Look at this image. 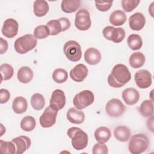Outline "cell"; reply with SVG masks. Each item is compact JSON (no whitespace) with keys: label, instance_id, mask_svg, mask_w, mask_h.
Masks as SVG:
<instances>
[{"label":"cell","instance_id":"cell-1","mask_svg":"<svg viewBox=\"0 0 154 154\" xmlns=\"http://www.w3.org/2000/svg\"><path fill=\"white\" fill-rule=\"evenodd\" d=\"M131 79V73L127 66L123 64L115 65L108 76V84L114 88L124 86Z\"/></svg>","mask_w":154,"mask_h":154},{"label":"cell","instance_id":"cell-2","mask_svg":"<svg viewBox=\"0 0 154 154\" xmlns=\"http://www.w3.org/2000/svg\"><path fill=\"white\" fill-rule=\"evenodd\" d=\"M68 137L71 138L73 147L76 150L84 149L88 145V137L85 132L78 127L70 128L67 132Z\"/></svg>","mask_w":154,"mask_h":154},{"label":"cell","instance_id":"cell-3","mask_svg":"<svg viewBox=\"0 0 154 154\" xmlns=\"http://www.w3.org/2000/svg\"><path fill=\"white\" fill-rule=\"evenodd\" d=\"M149 140L144 134L134 135L129 141L128 149L132 154H140L145 152L149 147Z\"/></svg>","mask_w":154,"mask_h":154},{"label":"cell","instance_id":"cell-4","mask_svg":"<svg viewBox=\"0 0 154 154\" xmlns=\"http://www.w3.org/2000/svg\"><path fill=\"white\" fill-rule=\"evenodd\" d=\"M37 40L34 35L28 34L17 38L14 42L15 51L20 54H24L32 50L37 45Z\"/></svg>","mask_w":154,"mask_h":154},{"label":"cell","instance_id":"cell-5","mask_svg":"<svg viewBox=\"0 0 154 154\" xmlns=\"http://www.w3.org/2000/svg\"><path fill=\"white\" fill-rule=\"evenodd\" d=\"M63 52L67 59L73 62H76L82 57V51L80 45L75 40H69L64 45Z\"/></svg>","mask_w":154,"mask_h":154},{"label":"cell","instance_id":"cell-6","mask_svg":"<svg viewBox=\"0 0 154 154\" xmlns=\"http://www.w3.org/2000/svg\"><path fill=\"white\" fill-rule=\"evenodd\" d=\"M94 100V96L93 92L90 90H85L75 96L73 99V103L76 108L82 109L91 105Z\"/></svg>","mask_w":154,"mask_h":154},{"label":"cell","instance_id":"cell-7","mask_svg":"<svg viewBox=\"0 0 154 154\" xmlns=\"http://www.w3.org/2000/svg\"><path fill=\"white\" fill-rule=\"evenodd\" d=\"M91 25L90 15L89 11L82 8L79 10L75 15V25L80 31L88 30Z\"/></svg>","mask_w":154,"mask_h":154},{"label":"cell","instance_id":"cell-8","mask_svg":"<svg viewBox=\"0 0 154 154\" xmlns=\"http://www.w3.org/2000/svg\"><path fill=\"white\" fill-rule=\"evenodd\" d=\"M102 34L106 39L116 43L122 42L125 37V31L122 28H114L111 26L105 27Z\"/></svg>","mask_w":154,"mask_h":154},{"label":"cell","instance_id":"cell-9","mask_svg":"<svg viewBox=\"0 0 154 154\" xmlns=\"http://www.w3.org/2000/svg\"><path fill=\"white\" fill-rule=\"evenodd\" d=\"M125 106L122 102L116 98H113L108 101L105 106V111L107 114L111 117L121 116L125 112Z\"/></svg>","mask_w":154,"mask_h":154},{"label":"cell","instance_id":"cell-10","mask_svg":"<svg viewBox=\"0 0 154 154\" xmlns=\"http://www.w3.org/2000/svg\"><path fill=\"white\" fill-rule=\"evenodd\" d=\"M66 102V99L64 91L60 89H56L52 93L49 100V106L58 111L64 107Z\"/></svg>","mask_w":154,"mask_h":154},{"label":"cell","instance_id":"cell-11","mask_svg":"<svg viewBox=\"0 0 154 154\" xmlns=\"http://www.w3.org/2000/svg\"><path fill=\"white\" fill-rule=\"evenodd\" d=\"M58 111L50 106H48L40 117L39 122L41 126L44 128L52 127L56 122Z\"/></svg>","mask_w":154,"mask_h":154},{"label":"cell","instance_id":"cell-12","mask_svg":"<svg viewBox=\"0 0 154 154\" xmlns=\"http://www.w3.org/2000/svg\"><path fill=\"white\" fill-rule=\"evenodd\" d=\"M134 79L136 85L142 89L149 88L152 82L151 73L145 69L138 70L135 74Z\"/></svg>","mask_w":154,"mask_h":154},{"label":"cell","instance_id":"cell-13","mask_svg":"<svg viewBox=\"0 0 154 154\" xmlns=\"http://www.w3.org/2000/svg\"><path fill=\"white\" fill-rule=\"evenodd\" d=\"M18 22L13 18L6 19L2 27V33L5 37L11 38L14 37L18 32Z\"/></svg>","mask_w":154,"mask_h":154},{"label":"cell","instance_id":"cell-14","mask_svg":"<svg viewBox=\"0 0 154 154\" xmlns=\"http://www.w3.org/2000/svg\"><path fill=\"white\" fill-rule=\"evenodd\" d=\"M88 69L83 64L76 65L70 71V76L72 80L77 82L83 81L88 75Z\"/></svg>","mask_w":154,"mask_h":154},{"label":"cell","instance_id":"cell-15","mask_svg":"<svg viewBox=\"0 0 154 154\" xmlns=\"http://www.w3.org/2000/svg\"><path fill=\"white\" fill-rule=\"evenodd\" d=\"M146 24V18L144 16L139 12L135 13L131 15L129 19V25L131 29L134 31H140Z\"/></svg>","mask_w":154,"mask_h":154},{"label":"cell","instance_id":"cell-16","mask_svg":"<svg viewBox=\"0 0 154 154\" xmlns=\"http://www.w3.org/2000/svg\"><path fill=\"white\" fill-rule=\"evenodd\" d=\"M11 141L15 144L16 148V153L22 154L27 150L31 146V141L26 136H19L13 138Z\"/></svg>","mask_w":154,"mask_h":154},{"label":"cell","instance_id":"cell-17","mask_svg":"<svg viewBox=\"0 0 154 154\" xmlns=\"http://www.w3.org/2000/svg\"><path fill=\"white\" fill-rule=\"evenodd\" d=\"M122 98L127 105H133L139 100L140 94L136 89L128 88L122 92Z\"/></svg>","mask_w":154,"mask_h":154},{"label":"cell","instance_id":"cell-18","mask_svg":"<svg viewBox=\"0 0 154 154\" xmlns=\"http://www.w3.org/2000/svg\"><path fill=\"white\" fill-rule=\"evenodd\" d=\"M102 58L101 54L99 50L94 48H88L84 53L85 61L90 65L98 64Z\"/></svg>","mask_w":154,"mask_h":154},{"label":"cell","instance_id":"cell-19","mask_svg":"<svg viewBox=\"0 0 154 154\" xmlns=\"http://www.w3.org/2000/svg\"><path fill=\"white\" fill-rule=\"evenodd\" d=\"M67 119L72 123L81 124L84 121L85 114L83 111L72 107L67 112Z\"/></svg>","mask_w":154,"mask_h":154},{"label":"cell","instance_id":"cell-20","mask_svg":"<svg viewBox=\"0 0 154 154\" xmlns=\"http://www.w3.org/2000/svg\"><path fill=\"white\" fill-rule=\"evenodd\" d=\"M114 135L118 141L126 142L129 140L131 135V132L127 126H119L114 129Z\"/></svg>","mask_w":154,"mask_h":154},{"label":"cell","instance_id":"cell-21","mask_svg":"<svg viewBox=\"0 0 154 154\" xmlns=\"http://www.w3.org/2000/svg\"><path fill=\"white\" fill-rule=\"evenodd\" d=\"M33 75V72L30 67L23 66L19 69L17 73V78L21 83L27 84L32 80Z\"/></svg>","mask_w":154,"mask_h":154},{"label":"cell","instance_id":"cell-22","mask_svg":"<svg viewBox=\"0 0 154 154\" xmlns=\"http://www.w3.org/2000/svg\"><path fill=\"white\" fill-rule=\"evenodd\" d=\"M33 11L37 17H43L49 11V5L45 0H36L34 2Z\"/></svg>","mask_w":154,"mask_h":154},{"label":"cell","instance_id":"cell-23","mask_svg":"<svg viewBox=\"0 0 154 154\" xmlns=\"http://www.w3.org/2000/svg\"><path fill=\"white\" fill-rule=\"evenodd\" d=\"M94 138L99 143L107 142L111 137V132L109 128L105 126H100L97 128L94 133Z\"/></svg>","mask_w":154,"mask_h":154},{"label":"cell","instance_id":"cell-24","mask_svg":"<svg viewBox=\"0 0 154 154\" xmlns=\"http://www.w3.org/2000/svg\"><path fill=\"white\" fill-rule=\"evenodd\" d=\"M127 19L125 13L122 10H117L114 11L109 16V22L114 26H120L123 25Z\"/></svg>","mask_w":154,"mask_h":154},{"label":"cell","instance_id":"cell-25","mask_svg":"<svg viewBox=\"0 0 154 154\" xmlns=\"http://www.w3.org/2000/svg\"><path fill=\"white\" fill-rule=\"evenodd\" d=\"M28 108L26 99L22 96L16 97L13 101L12 108L16 114H22L25 112Z\"/></svg>","mask_w":154,"mask_h":154},{"label":"cell","instance_id":"cell-26","mask_svg":"<svg viewBox=\"0 0 154 154\" xmlns=\"http://www.w3.org/2000/svg\"><path fill=\"white\" fill-rule=\"evenodd\" d=\"M80 5L81 1L79 0H64L61 3V10L66 13L75 12Z\"/></svg>","mask_w":154,"mask_h":154},{"label":"cell","instance_id":"cell-27","mask_svg":"<svg viewBox=\"0 0 154 154\" xmlns=\"http://www.w3.org/2000/svg\"><path fill=\"white\" fill-rule=\"evenodd\" d=\"M129 63L132 68L138 69L144 64L145 56L142 52H135L131 55Z\"/></svg>","mask_w":154,"mask_h":154},{"label":"cell","instance_id":"cell-28","mask_svg":"<svg viewBox=\"0 0 154 154\" xmlns=\"http://www.w3.org/2000/svg\"><path fill=\"white\" fill-rule=\"evenodd\" d=\"M140 113L144 117H150L153 114V103L151 100H144L139 108Z\"/></svg>","mask_w":154,"mask_h":154},{"label":"cell","instance_id":"cell-29","mask_svg":"<svg viewBox=\"0 0 154 154\" xmlns=\"http://www.w3.org/2000/svg\"><path fill=\"white\" fill-rule=\"evenodd\" d=\"M127 43L129 48L133 51L140 49L143 45V40L138 34H132L128 36L127 38Z\"/></svg>","mask_w":154,"mask_h":154},{"label":"cell","instance_id":"cell-30","mask_svg":"<svg viewBox=\"0 0 154 154\" xmlns=\"http://www.w3.org/2000/svg\"><path fill=\"white\" fill-rule=\"evenodd\" d=\"M31 105L35 110H41L45 105V100L40 93H34L31 97Z\"/></svg>","mask_w":154,"mask_h":154},{"label":"cell","instance_id":"cell-31","mask_svg":"<svg viewBox=\"0 0 154 154\" xmlns=\"http://www.w3.org/2000/svg\"><path fill=\"white\" fill-rule=\"evenodd\" d=\"M36 126L35 119L30 116L24 117L20 122V128L26 132H30L34 130Z\"/></svg>","mask_w":154,"mask_h":154},{"label":"cell","instance_id":"cell-32","mask_svg":"<svg viewBox=\"0 0 154 154\" xmlns=\"http://www.w3.org/2000/svg\"><path fill=\"white\" fill-rule=\"evenodd\" d=\"M0 72L1 82L2 81H7L10 79L14 74V70L13 67L10 64L7 63H4L1 65Z\"/></svg>","mask_w":154,"mask_h":154},{"label":"cell","instance_id":"cell-33","mask_svg":"<svg viewBox=\"0 0 154 154\" xmlns=\"http://www.w3.org/2000/svg\"><path fill=\"white\" fill-rule=\"evenodd\" d=\"M51 35H55L63 32V27L59 19H54L49 21L47 24Z\"/></svg>","mask_w":154,"mask_h":154},{"label":"cell","instance_id":"cell-34","mask_svg":"<svg viewBox=\"0 0 154 154\" xmlns=\"http://www.w3.org/2000/svg\"><path fill=\"white\" fill-rule=\"evenodd\" d=\"M52 78L55 82L58 84H62L67 81L68 78V74L67 71L64 69H56L52 73Z\"/></svg>","mask_w":154,"mask_h":154},{"label":"cell","instance_id":"cell-35","mask_svg":"<svg viewBox=\"0 0 154 154\" xmlns=\"http://www.w3.org/2000/svg\"><path fill=\"white\" fill-rule=\"evenodd\" d=\"M16 148L15 144L12 141H5L0 140V153L2 154L16 153Z\"/></svg>","mask_w":154,"mask_h":154},{"label":"cell","instance_id":"cell-36","mask_svg":"<svg viewBox=\"0 0 154 154\" xmlns=\"http://www.w3.org/2000/svg\"><path fill=\"white\" fill-rule=\"evenodd\" d=\"M50 35V32L47 25L37 26L34 31V35L37 39H44Z\"/></svg>","mask_w":154,"mask_h":154},{"label":"cell","instance_id":"cell-37","mask_svg":"<svg viewBox=\"0 0 154 154\" xmlns=\"http://www.w3.org/2000/svg\"><path fill=\"white\" fill-rule=\"evenodd\" d=\"M140 1L137 0H122L121 4L122 7L125 11L126 12H131L135 8L137 7L140 4Z\"/></svg>","mask_w":154,"mask_h":154},{"label":"cell","instance_id":"cell-38","mask_svg":"<svg viewBox=\"0 0 154 154\" xmlns=\"http://www.w3.org/2000/svg\"><path fill=\"white\" fill-rule=\"evenodd\" d=\"M92 153L93 154H107L108 153V149L104 143L99 142L94 145Z\"/></svg>","mask_w":154,"mask_h":154},{"label":"cell","instance_id":"cell-39","mask_svg":"<svg viewBox=\"0 0 154 154\" xmlns=\"http://www.w3.org/2000/svg\"><path fill=\"white\" fill-rule=\"evenodd\" d=\"M113 1H95L97 9L102 12L108 11L112 7Z\"/></svg>","mask_w":154,"mask_h":154},{"label":"cell","instance_id":"cell-40","mask_svg":"<svg viewBox=\"0 0 154 154\" xmlns=\"http://www.w3.org/2000/svg\"><path fill=\"white\" fill-rule=\"evenodd\" d=\"M10 98V91L4 88H1L0 90V103L1 104L7 103Z\"/></svg>","mask_w":154,"mask_h":154},{"label":"cell","instance_id":"cell-41","mask_svg":"<svg viewBox=\"0 0 154 154\" xmlns=\"http://www.w3.org/2000/svg\"><path fill=\"white\" fill-rule=\"evenodd\" d=\"M58 19L61 23V25L63 27V32L69 29L71 25V23L69 20V19H67V17H61Z\"/></svg>","mask_w":154,"mask_h":154},{"label":"cell","instance_id":"cell-42","mask_svg":"<svg viewBox=\"0 0 154 154\" xmlns=\"http://www.w3.org/2000/svg\"><path fill=\"white\" fill-rule=\"evenodd\" d=\"M8 49V43L3 38H0V54H3Z\"/></svg>","mask_w":154,"mask_h":154}]
</instances>
